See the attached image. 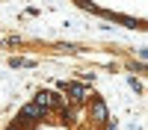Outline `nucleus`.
I'll list each match as a JSON object with an SVG mask.
<instances>
[{
    "label": "nucleus",
    "instance_id": "2",
    "mask_svg": "<svg viewBox=\"0 0 148 130\" xmlns=\"http://www.w3.org/2000/svg\"><path fill=\"white\" fill-rule=\"evenodd\" d=\"M36 103H42V106H51V103H56V98H53L51 92H42V95H39V101H36Z\"/></svg>",
    "mask_w": 148,
    "mask_h": 130
},
{
    "label": "nucleus",
    "instance_id": "1",
    "mask_svg": "<svg viewBox=\"0 0 148 130\" xmlns=\"http://www.w3.org/2000/svg\"><path fill=\"white\" fill-rule=\"evenodd\" d=\"M92 112H95V118H98V121H104V118H107V106H104L101 101H95V106H92Z\"/></svg>",
    "mask_w": 148,
    "mask_h": 130
}]
</instances>
